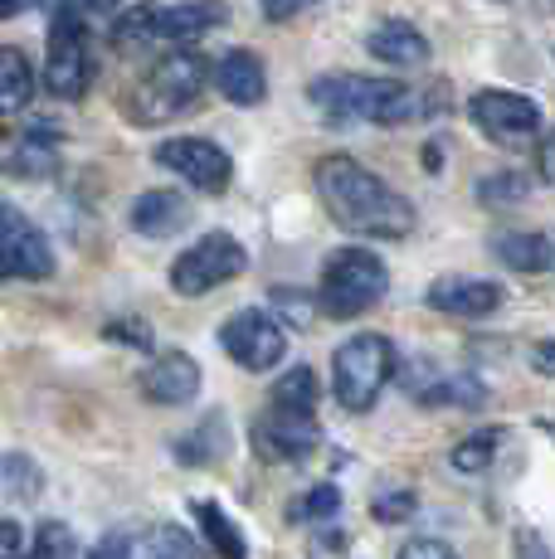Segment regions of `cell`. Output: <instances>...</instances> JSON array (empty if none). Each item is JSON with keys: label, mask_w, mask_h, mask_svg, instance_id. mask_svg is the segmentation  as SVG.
I'll return each mask as SVG.
<instances>
[{"label": "cell", "mask_w": 555, "mask_h": 559, "mask_svg": "<svg viewBox=\"0 0 555 559\" xmlns=\"http://www.w3.org/2000/svg\"><path fill=\"white\" fill-rule=\"evenodd\" d=\"M0 559H25V531L15 521H0Z\"/></svg>", "instance_id": "35"}, {"label": "cell", "mask_w": 555, "mask_h": 559, "mask_svg": "<svg viewBox=\"0 0 555 559\" xmlns=\"http://www.w3.org/2000/svg\"><path fill=\"white\" fill-rule=\"evenodd\" d=\"M531 365H536L541 374H551V380H555V341H541V346L531 350Z\"/></svg>", "instance_id": "39"}, {"label": "cell", "mask_w": 555, "mask_h": 559, "mask_svg": "<svg viewBox=\"0 0 555 559\" xmlns=\"http://www.w3.org/2000/svg\"><path fill=\"white\" fill-rule=\"evenodd\" d=\"M468 117H473V127L487 142L507 146V152L536 142V132H541V107L531 103L527 93H507V88L473 93V98H468Z\"/></svg>", "instance_id": "8"}, {"label": "cell", "mask_w": 555, "mask_h": 559, "mask_svg": "<svg viewBox=\"0 0 555 559\" xmlns=\"http://www.w3.org/2000/svg\"><path fill=\"white\" fill-rule=\"evenodd\" d=\"M493 253L517 273H555V239L551 234H497Z\"/></svg>", "instance_id": "19"}, {"label": "cell", "mask_w": 555, "mask_h": 559, "mask_svg": "<svg viewBox=\"0 0 555 559\" xmlns=\"http://www.w3.org/2000/svg\"><path fill=\"white\" fill-rule=\"evenodd\" d=\"M521 195H527V180L511 176V170H507V176H487L483 186H477V200H483V204H511Z\"/></svg>", "instance_id": "29"}, {"label": "cell", "mask_w": 555, "mask_h": 559, "mask_svg": "<svg viewBox=\"0 0 555 559\" xmlns=\"http://www.w3.org/2000/svg\"><path fill=\"white\" fill-rule=\"evenodd\" d=\"M35 0H0V20H10V15H20V10H29Z\"/></svg>", "instance_id": "41"}, {"label": "cell", "mask_w": 555, "mask_h": 559, "mask_svg": "<svg viewBox=\"0 0 555 559\" xmlns=\"http://www.w3.org/2000/svg\"><path fill=\"white\" fill-rule=\"evenodd\" d=\"M376 521H410L414 511V491H386V497H376Z\"/></svg>", "instance_id": "30"}, {"label": "cell", "mask_w": 555, "mask_h": 559, "mask_svg": "<svg viewBox=\"0 0 555 559\" xmlns=\"http://www.w3.org/2000/svg\"><path fill=\"white\" fill-rule=\"evenodd\" d=\"M517 559H555V555L536 531H517Z\"/></svg>", "instance_id": "37"}, {"label": "cell", "mask_w": 555, "mask_h": 559, "mask_svg": "<svg viewBox=\"0 0 555 559\" xmlns=\"http://www.w3.org/2000/svg\"><path fill=\"white\" fill-rule=\"evenodd\" d=\"M424 404H463V408H477L483 404V384L473 380V374H444L434 390L420 394Z\"/></svg>", "instance_id": "24"}, {"label": "cell", "mask_w": 555, "mask_h": 559, "mask_svg": "<svg viewBox=\"0 0 555 559\" xmlns=\"http://www.w3.org/2000/svg\"><path fill=\"white\" fill-rule=\"evenodd\" d=\"M35 93V69L20 49H0V112H20Z\"/></svg>", "instance_id": "20"}, {"label": "cell", "mask_w": 555, "mask_h": 559, "mask_svg": "<svg viewBox=\"0 0 555 559\" xmlns=\"http://www.w3.org/2000/svg\"><path fill=\"white\" fill-rule=\"evenodd\" d=\"M336 511H341V491L336 487H312L287 515H293V521H332Z\"/></svg>", "instance_id": "27"}, {"label": "cell", "mask_w": 555, "mask_h": 559, "mask_svg": "<svg viewBox=\"0 0 555 559\" xmlns=\"http://www.w3.org/2000/svg\"><path fill=\"white\" fill-rule=\"evenodd\" d=\"M88 10H98V15H108V10H117V0H88Z\"/></svg>", "instance_id": "42"}, {"label": "cell", "mask_w": 555, "mask_h": 559, "mask_svg": "<svg viewBox=\"0 0 555 559\" xmlns=\"http://www.w3.org/2000/svg\"><path fill=\"white\" fill-rule=\"evenodd\" d=\"M317 195H322L327 214H332L346 234L404 239V234L414 229V204L351 156L317 160Z\"/></svg>", "instance_id": "1"}, {"label": "cell", "mask_w": 555, "mask_h": 559, "mask_svg": "<svg viewBox=\"0 0 555 559\" xmlns=\"http://www.w3.org/2000/svg\"><path fill=\"white\" fill-rule=\"evenodd\" d=\"M273 404H283V408H312L317 404V374L307 370V365L287 370L283 380L273 384Z\"/></svg>", "instance_id": "25"}, {"label": "cell", "mask_w": 555, "mask_h": 559, "mask_svg": "<svg viewBox=\"0 0 555 559\" xmlns=\"http://www.w3.org/2000/svg\"><path fill=\"white\" fill-rule=\"evenodd\" d=\"M29 559H73V531L59 521H45L35 531V550H29Z\"/></svg>", "instance_id": "26"}, {"label": "cell", "mask_w": 555, "mask_h": 559, "mask_svg": "<svg viewBox=\"0 0 555 559\" xmlns=\"http://www.w3.org/2000/svg\"><path fill=\"white\" fill-rule=\"evenodd\" d=\"M196 521L205 525V540H210V550H215L220 559H249V550H244V535L234 531V521H229V515H224L220 507L200 501V507H196Z\"/></svg>", "instance_id": "21"}, {"label": "cell", "mask_w": 555, "mask_h": 559, "mask_svg": "<svg viewBox=\"0 0 555 559\" xmlns=\"http://www.w3.org/2000/svg\"><path fill=\"white\" fill-rule=\"evenodd\" d=\"M146 559H190V550L176 531H156V540L146 545Z\"/></svg>", "instance_id": "33"}, {"label": "cell", "mask_w": 555, "mask_h": 559, "mask_svg": "<svg viewBox=\"0 0 555 559\" xmlns=\"http://www.w3.org/2000/svg\"><path fill=\"white\" fill-rule=\"evenodd\" d=\"M244 263H249V253H244V243L234 239V234H205V239L190 243V249L176 258L170 287H176L180 297H205L229 283V277H239Z\"/></svg>", "instance_id": "7"}, {"label": "cell", "mask_w": 555, "mask_h": 559, "mask_svg": "<svg viewBox=\"0 0 555 559\" xmlns=\"http://www.w3.org/2000/svg\"><path fill=\"white\" fill-rule=\"evenodd\" d=\"M229 20V10L220 0H186V5H166V10H152V35L156 39H200L210 29H220Z\"/></svg>", "instance_id": "16"}, {"label": "cell", "mask_w": 555, "mask_h": 559, "mask_svg": "<svg viewBox=\"0 0 555 559\" xmlns=\"http://www.w3.org/2000/svg\"><path fill=\"white\" fill-rule=\"evenodd\" d=\"M205 79H210V69H205L200 53L170 49L166 59L152 63V73L142 79V88L132 93V117L137 122H166V117L186 112V107L200 98Z\"/></svg>", "instance_id": "5"}, {"label": "cell", "mask_w": 555, "mask_h": 559, "mask_svg": "<svg viewBox=\"0 0 555 559\" xmlns=\"http://www.w3.org/2000/svg\"><path fill=\"white\" fill-rule=\"evenodd\" d=\"M390 374H394V346L386 336H376V331L351 336L346 346L332 356L336 404L351 408V414H366V408L380 400V390L390 384Z\"/></svg>", "instance_id": "4"}, {"label": "cell", "mask_w": 555, "mask_h": 559, "mask_svg": "<svg viewBox=\"0 0 555 559\" xmlns=\"http://www.w3.org/2000/svg\"><path fill=\"white\" fill-rule=\"evenodd\" d=\"M88 559H122V540L113 535V540H108V545H98V550H93Z\"/></svg>", "instance_id": "40"}, {"label": "cell", "mask_w": 555, "mask_h": 559, "mask_svg": "<svg viewBox=\"0 0 555 559\" xmlns=\"http://www.w3.org/2000/svg\"><path fill=\"white\" fill-rule=\"evenodd\" d=\"M186 224H190V204L176 190H146V195L132 200V229L146 234V239H170Z\"/></svg>", "instance_id": "18"}, {"label": "cell", "mask_w": 555, "mask_h": 559, "mask_svg": "<svg viewBox=\"0 0 555 559\" xmlns=\"http://www.w3.org/2000/svg\"><path fill=\"white\" fill-rule=\"evenodd\" d=\"M220 346L229 350V360L239 365V370L259 374V370H273V365L283 360L287 336H283V326H278L269 311L244 307V311H234V317L220 326Z\"/></svg>", "instance_id": "9"}, {"label": "cell", "mask_w": 555, "mask_h": 559, "mask_svg": "<svg viewBox=\"0 0 555 559\" xmlns=\"http://www.w3.org/2000/svg\"><path fill=\"white\" fill-rule=\"evenodd\" d=\"M322 428H317L312 408H283L273 404L269 414L253 424V453L263 462H303L307 453H317Z\"/></svg>", "instance_id": "10"}, {"label": "cell", "mask_w": 555, "mask_h": 559, "mask_svg": "<svg viewBox=\"0 0 555 559\" xmlns=\"http://www.w3.org/2000/svg\"><path fill=\"white\" fill-rule=\"evenodd\" d=\"M497 448H501V428H483V433H468L463 443L448 453V462H453L458 472H487L497 457Z\"/></svg>", "instance_id": "22"}, {"label": "cell", "mask_w": 555, "mask_h": 559, "mask_svg": "<svg viewBox=\"0 0 555 559\" xmlns=\"http://www.w3.org/2000/svg\"><path fill=\"white\" fill-rule=\"evenodd\" d=\"M394 559H458V550H448L444 540H410Z\"/></svg>", "instance_id": "34"}, {"label": "cell", "mask_w": 555, "mask_h": 559, "mask_svg": "<svg viewBox=\"0 0 555 559\" xmlns=\"http://www.w3.org/2000/svg\"><path fill=\"white\" fill-rule=\"evenodd\" d=\"M501 283H487V277H439L429 287V302L434 311H448V317H487V311L501 307Z\"/></svg>", "instance_id": "13"}, {"label": "cell", "mask_w": 555, "mask_h": 559, "mask_svg": "<svg viewBox=\"0 0 555 559\" xmlns=\"http://www.w3.org/2000/svg\"><path fill=\"white\" fill-rule=\"evenodd\" d=\"M312 103L322 107L327 117L346 122H376V127H400L420 112V98H414L404 83L390 79H356V73H336V79H317L312 83Z\"/></svg>", "instance_id": "2"}, {"label": "cell", "mask_w": 555, "mask_h": 559, "mask_svg": "<svg viewBox=\"0 0 555 559\" xmlns=\"http://www.w3.org/2000/svg\"><path fill=\"white\" fill-rule=\"evenodd\" d=\"M49 273H55V253H49L45 234L20 210L0 204V283L5 277H49Z\"/></svg>", "instance_id": "12"}, {"label": "cell", "mask_w": 555, "mask_h": 559, "mask_svg": "<svg viewBox=\"0 0 555 559\" xmlns=\"http://www.w3.org/2000/svg\"><path fill=\"white\" fill-rule=\"evenodd\" d=\"M215 88L234 107H259L263 98H269V73H263V63L253 59L249 49H229L215 63Z\"/></svg>", "instance_id": "15"}, {"label": "cell", "mask_w": 555, "mask_h": 559, "mask_svg": "<svg viewBox=\"0 0 555 559\" xmlns=\"http://www.w3.org/2000/svg\"><path fill=\"white\" fill-rule=\"evenodd\" d=\"M142 45V39H152V10H132V15H122V25H117V45Z\"/></svg>", "instance_id": "32"}, {"label": "cell", "mask_w": 555, "mask_h": 559, "mask_svg": "<svg viewBox=\"0 0 555 559\" xmlns=\"http://www.w3.org/2000/svg\"><path fill=\"white\" fill-rule=\"evenodd\" d=\"M366 49L376 53L380 63H390V69H420V63H429V39H424L410 20H386V25H376Z\"/></svg>", "instance_id": "17"}, {"label": "cell", "mask_w": 555, "mask_h": 559, "mask_svg": "<svg viewBox=\"0 0 555 559\" xmlns=\"http://www.w3.org/2000/svg\"><path fill=\"white\" fill-rule=\"evenodd\" d=\"M307 5H317V0H263V15L273 20V25H283V20H293V15H303Z\"/></svg>", "instance_id": "36"}, {"label": "cell", "mask_w": 555, "mask_h": 559, "mask_svg": "<svg viewBox=\"0 0 555 559\" xmlns=\"http://www.w3.org/2000/svg\"><path fill=\"white\" fill-rule=\"evenodd\" d=\"M49 93L63 103H79L93 83V59H88V29H83L79 10L59 5L55 25H49V63H45Z\"/></svg>", "instance_id": "6"}, {"label": "cell", "mask_w": 555, "mask_h": 559, "mask_svg": "<svg viewBox=\"0 0 555 559\" xmlns=\"http://www.w3.org/2000/svg\"><path fill=\"white\" fill-rule=\"evenodd\" d=\"M536 166H541V180H551L555 186V132L541 142V152H536Z\"/></svg>", "instance_id": "38"}, {"label": "cell", "mask_w": 555, "mask_h": 559, "mask_svg": "<svg viewBox=\"0 0 555 559\" xmlns=\"http://www.w3.org/2000/svg\"><path fill=\"white\" fill-rule=\"evenodd\" d=\"M142 394L152 404H166V408L190 404L200 394V365L190 356H180V350H170V356H162L142 374Z\"/></svg>", "instance_id": "14"}, {"label": "cell", "mask_w": 555, "mask_h": 559, "mask_svg": "<svg viewBox=\"0 0 555 559\" xmlns=\"http://www.w3.org/2000/svg\"><path fill=\"white\" fill-rule=\"evenodd\" d=\"M55 166H59V152L45 142V136H29V142H20L15 160H10V170H15L20 180H45Z\"/></svg>", "instance_id": "23"}, {"label": "cell", "mask_w": 555, "mask_h": 559, "mask_svg": "<svg viewBox=\"0 0 555 559\" xmlns=\"http://www.w3.org/2000/svg\"><path fill=\"white\" fill-rule=\"evenodd\" d=\"M386 287H390V273L376 253L336 249L322 267V293H317V302H322L327 317L351 321V317H361V311L376 307L380 297H386Z\"/></svg>", "instance_id": "3"}, {"label": "cell", "mask_w": 555, "mask_h": 559, "mask_svg": "<svg viewBox=\"0 0 555 559\" xmlns=\"http://www.w3.org/2000/svg\"><path fill=\"white\" fill-rule=\"evenodd\" d=\"M0 477L15 487V497H20V481H25V497H35V491H39V467L25 453H5V457H0Z\"/></svg>", "instance_id": "28"}, {"label": "cell", "mask_w": 555, "mask_h": 559, "mask_svg": "<svg viewBox=\"0 0 555 559\" xmlns=\"http://www.w3.org/2000/svg\"><path fill=\"white\" fill-rule=\"evenodd\" d=\"M156 160L166 170H176L186 186L205 190V195H224L234 180V160L224 146L205 142V136H176V142H162L156 146Z\"/></svg>", "instance_id": "11"}, {"label": "cell", "mask_w": 555, "mask_h": 559, "mask_svg": "<svg viewBox=\"0 0 555 559\" xmlns=\"http://www.w3.org/2000/svg\"><path fill=\"white\" fill-rule=\"evenodd\" d=\"M108 336L122 341V346L152 350V326H146V321H108Z\"/></svg>", "instance_id": "31"}]
</instances>
